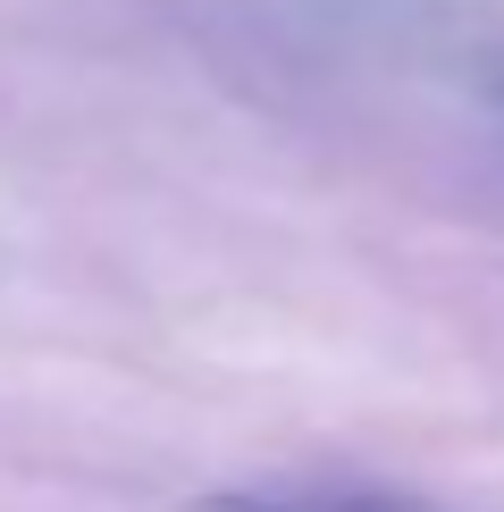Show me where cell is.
Returning a JSON list of instances; mask_svg holds the SVG:
<instances>
[{
    "label": "cell",
    "instance_id": "cell-1",
    "mask_svg": "<svg viewBox=\"0 0 504 512\" xmlns=\"http://www.w3.org/2000/svg\"><path fill=\"white\" fill-rule=\"evenodd\" d=\"M185 512H420V504H387V496H202Z\"/></svg>",
    "mask_w": 504,
    "mask_h": 512
}]
</instances>
